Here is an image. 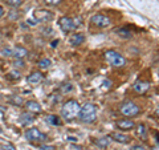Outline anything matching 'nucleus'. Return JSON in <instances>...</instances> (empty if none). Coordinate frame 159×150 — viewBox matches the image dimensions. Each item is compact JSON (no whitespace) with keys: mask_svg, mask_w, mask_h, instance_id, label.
Listing matches in <instances>:
<instances>
[{"mask_svg":"<svg viewBox=\"0 0 159 150\" xmlns=\"http://www.w3.org/2000/svg\"><path fill=\"white\" fill-rule=\"evenodd\" d=\"M47 122L57 126V125H61V120H60L57 116H54V114H49V116L47 117Z\"/></svg>","mask_w":159,"mask_h":150,"instance_id":"nucleus-22","label":"nucleus"},{"mask_svg":"<svg viewBox=\"0 0 159 150\" xmlns=\"http://www.w3.org/2000/svg\"><path fill=\"white\" fill-rule=\"evenodd\" d=\"M40 150H56V148L53 145H43V146H40Z\"/></svg>","mask_w":159,"mask_h":150,"instance_id":"nucleus-29","label":"nucleus"},{"mask_svg":"<svg viewBox=\"0 0 159 150\" xmlns=\"http://www.w3.org/2000/svg\"><path fill=\"white\" fill-rule=\"evenodd\" d=\"M19 121H20L21 125H24V126H28V125H31L34 121V116L32 113H29V112H24V113L20 114Z\"/></svg>","mask_w":159,"mask_h":150,"instance_id":"nucleus-16","label":"nucleus"},{"mask_svg":"<svg viewBox=\"0 0 159 150\" xmlns=\"http://www.w3.org/2000/svg\"><path fill=\"white\" fill-rule=\"evenodd\" d=\"M69 43L72 44V45L77 47V45H81V44L85 43V35L78 32V33H73L69 36Z\"/></svg>","mask_w":159,"mask_h":150,"instance_id":"nucleus-13","label":"nucleus"},{"mask_svg":"<svg viewBox=\"0 0 159 150\" xmlns=\"http://www.w3.org/2000/svg\"><path fill=\"white\" fill-rule=\"evenodd\" d=\"M33 17L37 23H48L53 19V13L49 9H36L33 12Z\"/></svg>","mask_w":159,"mask_h":150,"instance_id":"nucleus-8","label":"nucleus"},{"mask_svg":"<svg viewBox=\"0 0 159 150\" xmlns=\"http://www.w3.org/2000/svg\"><path fill=\"white\" fill-rule=\"evenodd\" d=\"M0 149H2V150H16V148H15L12 143H8V142L0 145Z\"/></svg>","mask_w":159,"mask_h":150,"instance_id":"nucleus-26","label":"nucleus"},{"mask_svg":"<svg viewBox=\"0 0 159 150\" xmlns=\"http://www.w3.org/2000/svg\"><path fill=\"white\" fill-rule=\"evenodd\" d=\"M9 7H12V8H17L20 7L23 4V0H4Z\"/></svg>","mask_w":159,"mask_h":150,"instance_id":"nucleus-25","label":"nucleus"},{"mask_svg":"<svg viewBox=\"0 0 159 150\" xmlns=\"http://www.w3.org/2000/svg\"><path fill=\"white\" fill-rule=\"evenodd\" d=\"M24 106H25L27 112L29 113H41V105H40L37 101H33V100H31V101H27L25 104H24Z\"/></svg>","mask_w":159,"mask_h":150,"instance_id":"nucleus-14","label":"nucleus"},{"mask_svg":"<svg viewBox=\"0 0 159 150\" xmlns=\"http://www.w3.org/2000/svg\"><path fill=\"white\" fill-rule=\"evenodd\" d=\"M109 137H110V139H114L116 142H119V143H129L131 141V137L122 132H113Z\"/></svg>","mask_w":159,"mask_h":150,"instance_id":"nucleus-11","label":"nucleus"},{"mask_svg":"<svg viewBox=\"0 0 159 150\" xmlns=\"http://www.w3.org/2000/svg\"><path fill=\"white\" fill-rule=\"evenodd\" d=\"M109 143H110V137H101V138L96 139V145L98 148H101V149L107 148Z\"/></svg>","mask_w":159,"mask_h":150,"instance_id":"nucleus-18","label":"nucleus"},{"mask_svg":"<svg viewBox=\"0 0 159 150\" xmlns=\"http://www.w3.org/2000/svg\"><path fill=\"white\" fill-rule=\"evenodd\" d=\"M131 150H146V148L143 146V145H134Z\"/></svg>","mask_w":159,"mask_h":150,"instance_id":"nucleus-30","label":"nucleus"},{"mask_svg":"<svg viewBox=\"0 0 159 150\" xmlns=\"http://www.w3.org/2000/svg\"><path fill=\"white\" fill-rule=\"evenodd\" d=\"M103 85H105L106 88H109V85H110V82H109V81H103Z\"/></svg>","mask_w":159,"mask_h":150,"instance_id":"nucleus-34","label":"nucleus"},{"mask_svg":"<svg viewBox=\"0 0 159 150\" xmlns=\"http://www.w3.org/2000/svg\"><path fill=\"white\" fill-rule=\"evenodd\" d=\"M44 80V76H43V73L41 72H32L29 76L27 77V81L29 82V84H32V85H37V84H40Z\"/></svg>","mask_w":159,"mask_h":150,"instance_id":"nucleus-15","label":"nucleus"},{"mask_svg":"<svg viewBox=\"0 0 159 150\" xmlns=\"http://www.w3.org/2000/svg\"><path fill=\"white\" fill-rule=\"evenodd\" d=\"M134 130H135V136L139 139H146L147 138V128L143 124H138Z\"/></svg>","mask_w":159,"mask_h":150,"instance_id":"nucleus-17","label":"nucleus"},{"mask_svg":"<svg viewBox=\"0 0 159 150\" xmlns=\"http://www.w3.org/2000/svg\"><path fill=\"white\" fill-rule=\"evenodd\" d=\"M68 141H72V142H76V141H77V139H76V138H74V137H68Z\"/></svg>","mask_w":159,"mask_h":150,"instance_id":"nucleus-33","label":"nucleus"},{"mask_svg":"<svg viewBox=\"0 0 159 150\" xmlns=\"http://www.w3.org/2000/svg\"><path fill=\"white\" fill-rule=\"evenodd\" d=\"M116 126L117 129H121L123 132H129V130H133V129H135V122L131 121V120H118L116 122Z\"/></svg>","mask_w":159,"mask_h":150,"instance_id":"nucleus-10","label":"nucleus"},{"mask_svg":"<svg viewBox=\"0 0 159 150\" xmlns=\"http://www.w3.org/2000/svg\"><path fill=\"white\" fill-rule=\"evenodd\" d=\"M0 133H2V129H0Z\"/></svg>","mask_w":159,"mask_h":150,"instance_id":"nucleus-37","label":"nucleus"},{"mask_svg":"<svg viewBox=\"0 0 159 150\" xmlns=\"http://www.w3.org/2000/svg\"><path fill=\"white\" fill-rule=\"evenodd\" d=\"M151 150H159V143H158V145H157V146H154V148H152V149H151Z\"/></svg>","mask_w":159,"mask_h":150,"instance_id":"nucleus-36","label":"nucleus"},{"mask_svg":"<svg viewBox=\"0 0 159 150\" xmlns=\"http://www.w3.org/2000/svg\"><path fill=\"white\" fill-rule=\"evenodd\" d=\"M58 43H60L58 40H54V41L52 43V47H53V48H54V47H57V44H58Z\"/></svg>","mask_w":159,"mask_h":150,"instance_id":"nucleus-32","label":"nucleus"},{"mask_svg":"<svg viewBox=\"0 0 159 150\" xmlns=\"http://www.w3.org/2000/svg\"><path fill=\"white\" fill-rule=\"evenodd\" d=\"M155 114H157V116H158V117H159V106H158V108H157V109H155Z\"/></svg>","mask_w":159,"mask_h":150,"instance_id":"nucleus-35","label":"nucleus"},{"mask_svg":"<svg viewBox=\"0 0 159 150\" xmlns=\"http://www.w3.org/2000/svg\"><path fill=\"white\" fill-rule=\"evenodd\" d=\"M13 65H15V67H17V68H23V67H24V61H23V60L16 59V60L13 61Z\"/></svg>","mask_w":159,"mask_h":150,"instance_id":"nucleus-28","label":"nucleus"},{"mask_svg":"<svg viewBox=\"0 0 159 150\" xmlns=\"http://www.w3.org/2000/svg\"><path fill=\"white\" fill-rule=\"evenodd\" d=\"M72 89H73V85L70 82H65V84H62L61 87H60V92L64 93V94H66L69 92H72Z\"/></svg>","mask_w":159,"mask_h":150,"instance_id":"nucleus-23","label":"nucleus"},{"mask_svg":"<svg viewBox=\"0 0 159 150\" xmlns=\"http://www.w3.org/2000/svg\"><path fill=\"white\" fill-rule=\"evenodd\" d=\"M92 24L94 27H97V28H107V27H110L111 26V19L106 16V15H103V13H97V15H94V16L92 17Z\"/></svg>","mask_w":159,"mask_h":150,"instance_id":"nucleus-5","label":"nucleus"},{"mask_svg":"<svg viewBox=\"0 0 159 150\" xmlns=\"http://www.w3.org/2000/svg\"><path fill=\"white\" fill-rule=\"evenodd\" d=\"M8 101L11 102L12 105H16V106H21V105L24 104L23 97H20V96H9Z\"/></svg>","mask_w":159,"mask_h":150,"instance_id":"nucleus-20","label":"nucleus"},{"mask_svg":"<svg viewBox=\"0 0 159 150\" xmlns=\"http://www.w3.org/2000/svg\"><path fill=\"white\" fill-rule=\"evenodd\" d=\"M105 59L111 67H116V68L125 67V64H126L125 57H123L121 53L116 52V51H107L105 53Z\"/></svg>","mask_w":159,"mask_h":150,"instance_id":"nucleus-3","label":"nucleus"},{"mask_svg":"<svg viewBox=\"0 0 159 150\" xmlns=\"http://www.w3.org/2000/svg\"><path fill=\"white\" fill-rule=\"evenodd\" d=\"M58 26L61 28V31L65 32V33H70L77 28L76 24H74L73 17H69V16H62L58 20Z\"/></svg>","mask_w":159,"mask_h":150,"instance_id":"nucleus-7","label":"nucleus"},{"mask_svg":"<svg viewBox=\"0 0 159 150\" xmlns=\"http://www.w3.org/2000/svg\"><path fill=\"white\" fill-rule=\"evenodd\" d=\"M119 112L126 117H135L141 113V108L133 101H125L119 106Z\"/></svg>","mask_w":159,"mask_h":150,"instance_id":"nucleus-4","label":"nucleus"},{"mask_svg":"<svg viewBox=\"0 0 159 150\" xmlns=\"http://www.w3.org/2000/svg\"><path fill=\"white\" fill-rule=\"evenodd\" d=\"M116 32L118 33V36H121L123 39H130V37H133V32L130 31V29H127V28H118Z\"/></svg>","mask_w":159,"mask_h":150,"instance_id":"nucleus-19","label":"nucleus"},{"mask_svg":"<svg viewBox=\"0 0 159 150\" xmlns=\"http://www.w3.org/2000/svg\"><path fill=\"white\" fill-rule=\"evenodd\" d=\"M80 110H81V106H80L78 101H76V100H69V101H66L62 105L61 116L65 118L66 121H72L74 118H78Z\"/></svg>","mask_w":159,"mask_h":150,"instance_id":"nucleus-1","label":"nucleus"},{"mask_svg":"<svg viewBox=\"0 0 159 150\" xmlns=\"http://www.w3.org/2000/svg\"><path fill=\"white\" fill-rule=\"evenodd\" d=\"M78 118L81 120L82 122L85 124H90L94 122L97 118V106L92 102H85L81 106V110H80Z\"/></svg>","mask_w":159,"mask_h":150,"instance_id":"nucleus-2","label":"nucleus"},{"mask_svg":"<svg viewBox=\"0 0 159 150\" xmlns=\"http://www.w3.org/2000/svg\"><path fill=\"white\" fill-rule=\"evenodd\" d=\"M25 138L29 142H44L47 139V136L37 128H31L25 132Z\"/></svg>","mask_w":159,"mask_h":150,"instance_id":"nucleus-6","label":"nucleus"},{"mask_svg":"<svg viewBox=\"0 0 159 150\" xmlns=\"http://www.w3.org/2000/svg\"><path fill=\"white\" fill-rule=\"evenodd\" d=\"M3 54L4 56H13L15 59H19V60H23L24 57H27L28 54V51L25 48L23 47H16V48H12V49H4L3 51Z\"/></svg>","mask_w":159,"mask_h":150,"instance_id":"nucleus-9","label":"nucleus"},{"mask_svg":"<svg viewBox=\"0 0 159 150\" xmlns=\"http://www.w3.org/2000/svg\"><path fill=\"white\" fill-rule=\"evenodd\" d=\"M45 3L48 6H58L61 3V0H45Z\"/></svg>","mask_w":159,"mask_h":150,"instance_id":"nucleus-27","label":"nucleus"},{"mask_svg":"<svg viewBox=\"0 0 159 150\" xmlns=\"http://www.w3.org/2000/svg\"><path fill=\"white\" fill-rule=\"evenodd\" d=\"M4 16V8L2 7V6H0V19H2Z\"/></svg>","mask_w":159,"mask_h":150,"instance_id":"nucleus-31","label":"nucleus"},{"mask_svg":"<svg viewBox=\"0 0 159 150\" xmlns=\"http://www.w3.org/2000/svg\"><path fill=\"white\" fill-rule=\"evenodd\" d=\"M148 88H150V84L147 81H143V80H138V81H135L133 84V91L139 93V94L146 93L148 91Z\"/></svg>","mask_w":159,"mask_h":150,"instance_id":"nucleus-12","label":"nucleus"},{"mask_svg":"<svg viewBox=\"0 0 159 150\" xmlns=\"http://www.w3.org/2000/svg\"><path fill=\"white\" fill-rule=\"evenodd\" d=\"M37 65H39V68H40V69H48L49 67L52 65V61H51L49 59L44 57V59H41V60H39Z\"/></svg>","mask_w":159,"mask_h":150,"instance_id":"nucleus-21","label":"nucleus"},{"mask_svg":"<svg viewBox=\"0 0 159 150\" xmlns=\"http://www.w3.org/2000/svg\"><path fill=\"white\" fill-rule=\"evenodd\" d=\"M20 76H21V74H20V72H19V71H16V69H15V71H11V72H8V73H7V78H8V80H19V78H20Z\"/></svg>","mask_w":159,"mask_h":150,"instance_id":"nucleus-24","label":"nucleus"}]
</instances>
